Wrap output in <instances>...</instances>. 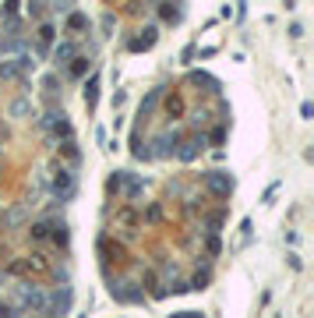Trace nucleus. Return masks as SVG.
Segmentation results:
<instances>
[{"instance_id": "obj_1", "label": "nucleus", "mask_w": 314, "mask_h": 318, "mask_svg": "<svg viewBox=\"0 0 314 318\" xmlns=\"http://www.w3.org/2000/svg\"><path fill=\"white\" fill-rule=\"evenodd\" d=\"M18 301H21V308H35V311H43V308H46V297L39 294L35 287H21Z\"/></svg>"}, {"instance_id": "obj_2", "label": "nucleus", "mask_w": 314, "mask_h": 318, "mask_svg": "<svg viewBox=\"0 0 314 318\" xmlns=\"http://www.w3.org/2000/svg\"><path fill=\"white\" fill-rule=\"evenodd\" d=\"M209 184H212L219 194H226V191H229V177H222V173H212V177H209Z\"/></svg>"}, {"instance_id": "obj_3", "label": "nucleus", "mask_w": 314, "mask_h": 318, "mask_svg": "<svg viewBox=\"0 0 314 318\" xmlns=\"http://www.w3.org/2000/svg\"><path fill=\"white\" fill-rule=\"evenodd\" d=\"M67 57H74V43H60L57 46V60H67Z\"/></svg>"}]
</instances>
